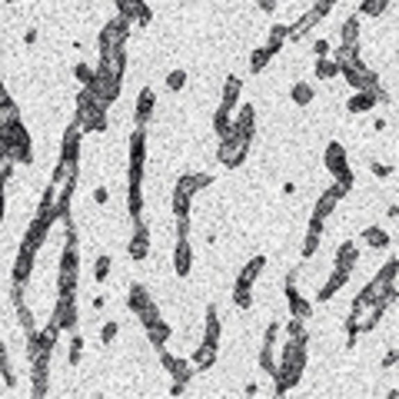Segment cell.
Returning <instances> with one entry per match:
<instances>
[{"label": "cell", "instance_id": "1", "mask_svg": "<svg viewBox=\"0 0 399 399\" xmlns=\"http://www.w3.org/2000/svg\"><path fill=\"white\" fill-rule=\"evenodd\" d=\"M307 356H309V336H286V346L277 359V369H273V393L277 396H286L293 386H300L303 380V369H307Z\"/></svg>", "mask_w": 399, "mask_h": 399}, {"label": "cell", "instance_id": "2", "mask_svg": "<svg viewBox=\"0 0 399 399\" xmlns=\"http://www.w3.org/2000/svg\"><path fill=\"white\" fill-rule=\"evenodd\" d=\"M143 170H147V127L130 133V167H127V213L143 220Z\"/></svg>", "mask_w": 399, "mask_h": 399}, {"label": "cell", "instance_id": "3", "mask_svg": "<svg viewBox=\"0 0 399 399\" xmlns=\"http://www.w3.org/2000/svg\"><path fill=\"white\" fill-rule=\"evenodd\" d=\"M74 120L83 127V133H104V130H107V104H104L90 87H80Z\"/></svg>", "mask_w": 399, "mask_h": 399}, {"label": "cell", "instance_id": "4", "mask_svg": "<svg viewBox=\"0 0 399 399\" xmlns=\"http://www.w3.org/2000/svg\"><path fill=\"white\" fill-rule=\"evenodd\" d=\"M206 186H213V173H180V180L173 186V216H190L193 197Z\"/></svg>", "mask_w": 399, "mask_h": 399}, {"label": "cell", "instance_id": "5", "mask_svg": "<svg viewBox=\"0 0 399 399\" xmlns=\"http://www.w3.org/2000/svg\"><path fill=\"white\" fill-rule=\"evenodd\" d=\"M0 147L7 150V156L14 160V163H33V143H31V133H27V127L24 120L10 123V127H0Z\"/></svg>", "mask_w": 399, "mask_h": 399}, {"label": "cell", "instance_id": "6", "mask_svg": "<svg viewBox=\"0 0 399 399\" xmlns=\"http://www.w3.org/2000/svg\"><path fill=\"white\" fill-rule=\"evenodd\" d=\"M263 270H266V256H253V260L240 270V277L233 283V303H236V309L246 313V309L253 307V283L263 277Z\"/></svg>", "mask_w": 399, "mask_h": 399}, {"label": "cell", "instance_id": "7", "mask_svg": "<svg viewBox=\"0 0 399 399\" xmlns=\"http://www.w3.org/2000/svg\"><path fill=\"white\" fill-rule=\"evenodd\" d=\"M323 167L333 173V184H343L346 190H353L356 177H353V167H350V156H346V147L333 140V143H326V154H323Z\"/></svg>", "mask_w": 399, "mask_h": 399}, {"label": "cell", "instance_id": "8", "mask_svg": "<svg viewBox=\"0 0 399 399\" xmlns=\"http://www.w3.org/2000/svg\"><path fill=\"white\" fill-rule=\"evenodd\" d=\"M77 279H80V246L63 243L60 270H57V296L77 293Z\"/></svg>", "mask_w": 399, "mask_h": 399}, {"label": "cell", "instance_id": "9", "mask_svg": "<svg viewBox=\"0 0 399 399\" xmlns=\"http://www.w3.org/2000/svg\"><path fill=\"white\" fill-rule=\"evenodd\" d=\"M127 307H130V313L140 320V326H150V323L160 320V307H156V300L150 296V290H147L143 283H130Z\"/></svg>", "mask_w": 399, "mask_h": 399}, {"label": "cell", "instance_id": "10", "mask_svg": "<svg viewBox=\"0 0 399 399\" xmlns=\"http://www.w3.org/2000/svg\"><path fill=\"white\" fill-rule=\"evenodd\" d=\"M250 147H253V140L250 137H236V133H227V137L220 140V147H216V160L223 163L227 170H236L246 163V156H250Z\"/></svg>", "mask_w": 399, "mask_h": 399}, {"label": "cell", "instance_id": "11", "mask_svg": "<svg viewBox=\"0 0 399 399\" xmlns=\"http://www.w3.org/2000/svg\"><path fill=\"white\" fill-rule=\"evenodd\" d=\"M296 279H300V270L293 266L290 273H286V279H283V293H286V307H290V316L293 320H313V303H309L307 296L300 293V286H296Z\"/></svg>", "mask_w": 399, "mask_h": 399}, {"label": "cell", "instance_id": "12", "mask_svg": "<svg viewBox=\"0 0 399 399\" xmlns=\"http://www.w3.org/2000/svg\"><path fill=\"white\" fill-rule=\"evenodd\" d=\"M50 320L57 323L63 333H74V329H80L77 293H70V296H57V303H54V313H50Z\"/></svg>", "mask_w": 399, "mask_h": 399}, {"label": "cell", "instance_id": "13", "mask_svg": "<svg viewBox=\"0 0 399 399\" xmlns=\"http://www.w3.org/2000/svg\"><path fill=\"white\" fill-rule=\"evenodd\" d=\"M339 77H346V83H350L353 90H376V87H380V74H376L373 67H366L363 60L343 67V70H339Z\"/></svg>", "mask_w": 399, "mask_h": 399}, {"label": "cell", "instance_id": "14", "mask_svg": "<svg viewBox=\"0 0 399 399\" xmlns=\"http://www.w3.org/2000/svg\"><path fill=\"white\" fill-rule=\"evenodd\" d=\"M80 140H83V127L74 120L70 127H67V130H63L60 160H57V163H67V167H77V170H80Z\"/></svg>", "mask_w": 399, "mask_h": 399}, {"label": "cell", "instance_id": "15", "mask_svg": "<svg viewBox=\"0 0 399 399\" xmlns=\"http://www.w3.org/2000/svg\"><path fill=\"white\" fill-rule=\"evenodd\" d=\"M33 263H37V250L20 240V250H17V260H14V270H10V283H14V286H27V283H31Z\"/></svg>", "mask_w": 399, "mask_h": 399}, {"label": "cell", "instance_id": "16", "mask_svg": "<svg viewBox=\"0 0 399 399\" xmlns=\"http://www.w3.org/2000/svg\"><path fill=\"white\" fill-rule=\"evenodd\" d=\"M130 31H133V27H130L123 17H110L107 24L100 27V37H97V40H100V50H104V47H127Z\"/></svg>", "mask_w": 399, "mask_h": 399}, {"label": "cell", "instance_id": "17", "mask_svg": "<svg viewBox=\"0 0 399 399\" xmlns=\"http://www.w3.org/2000/svg\"><path fill=\"white\" fill-rule=\"evenodd\" d=\"M350 190L343 184H333V186H326L320 197H316V206H313V216H320V220H329V216L336 213V206H339V200L346 197Z\"/></svg>", "mask_w": 399, "mask_h": 399}, {"label": "cell", "instance_id": "18", "mask_svg": "<svg viewBox=\"0 0 399 399\" xmlns=\"http://www.w3.org/2000/svg\"><path fill=\"white\" fill-rule=\"evenodd\" d=\"M130 260H147L150 256V227L143 220H133V233H130V243H127Z\"/></svg>", "mask_w": 399, "mask_h": 399}, {"label": "cell", "instance_id": "19", "mask_svg": "<svg viewBox=\"0 0 399 399\" xmlns=\"http://www.w3.org/2000/svg\"><path fill=\"white\" fill-rule=\"evenodd\" d=\"M190 270H193V243H190V236H177V246H173V273L180 279H186Z\"/></svg>", "mask_w": 399, "mask_h": 399}, {"label": "cell", "instance_id": "20", "mask_svg": "<svg viewBox=\"0 0 399 399\" xmlns=\"http://www.w3.org/2000/svg\"><path fill=\"white\" fill-rule=\"evenodd\" d=\"M220 333H223V326H220V309H216V303H206V313H203V339H200V346L216 350V346H220Z\"/></svg>", "mask_w": 399, "mask_h": 399}, {"label": "cell", "instance_id": "21", "mask_svg": "<svg viewBox=\"0 0 399 399\" xmlns=\"http://www.w3.org/2000/svg\"><path fill=\"white\" fill-rule=\"evenodd\" d=\"M230 133H236V137H250V140H253V133H256V110L250 107V104H243L240 110H233Z\"/></svg>", "mask_w": 399, "mask_h": 399}, {"label": "cell", "instance_id": "22", "mask_svg": "<svg viewBox=\"0 0 399 399\" xmlns=\"http://www.w3.org/2000/svg\"><path fill=\"white\" fill-rule=\"evenodd\" d=\"M323 230H326V220H320V216H309L307 236H303V246H300L303 260H313V256H316V250H320V243H323Z\"/></svg>", "mask_w": 399, "mask_h": 399}, {"label": "cell", "instance_id": "23", "mask_svg": "<svg viewBox=\"0 0 399 399\" xmlns=\"http://www.w3.org/2000/svg\"><path fill=\"white\" fill-rule=\"evenodd\" d=\"M154 110H156L154 87H143L137 97V107H133V127H147V123L154 120Z\"/></svg>", "mask_w": 399, "mask_h": 399}, {"label": "cell", "instance_id": "24", "mask_svg": "<svg viewBox=\"0 0 399 399\" xmlns=\"http://www.w3.org/2000/svg\"><path fill=\"white\" fill-rule=\"evenodd\" d=\"M50 227H54V220L33 213V220L27 223V233H24V243L33 246V250H40V246L47 243V236H50Z\"/></svg>", "mask_w": 399, "mask_h": 399}, {"label": "cell", "instance_id": "25", "mask_svg": "<svg viewBox=\"0 0 399 399\" xmlns=\"http://www.w3.org/2000/svg\"><path fill=\"white\" fill-rule=\"evenodd\" d=\"M350 277H353L350 270H336V266H333V273H329V277H326V283L320 286V293H316V300H320V303H326V300H333V296H336V293L343 290L346 283H350Z\"/></svg>", "mask_w": 399, "mask_h": 399}, {"label": "cell", "instance_id": "26", "mask_svg": "<svg viewBox=\"0 0 399 399\" xmlns=\"http://www.w3.org/2000/svg\"><path fill=\"white\" fill-rule=\"evenodd\" d=\"M356 263H359V246H356V240H343V243L336 246V260H333V266L353 273Z\"/></svg>", "mask_w": 399, "mask_h": 399}, {"label": "cell", "instance_id": "27", "mask_svg": "<svg viewBox=\"0 0 399 399\" xmlns=\"http://www.w3.org/2000/svg\"><path fill=\"white\" fill-rule=\"evenodd\" d=\"M240 93H243V80L236 77V74H230V77L223 80V93H220V107L236 110V104H240Z\"/></svg>", "mask_w": 399, "mask_h": 399}, {"label": "cell", "instance_id": "28", "mask_svg": "<svg viewBox=\"0 0 399 399\" xmlns=\"http://www.w3.org/2000/svg\"><path fill=\"white\" fill-rule=\"evenodd\" d=\"M167 373L173 376V383H177V386H186L190 380H193V373H197V369H193V363H190V359H184V356H173V359H170V366H167Z\"/></svg>", "mask_w": 399, "mask_h": 399}, {"label": "cell", "instance_id": "29", "mask_svg": "<svg viewBox=\"0 0 399 399\" xmlns=\"http://www.w3.org/2000/svg\"><path fill=\"white\" fill-rule=\"evenodd\" d=\"M376 104H380V100H376V90H356L353 97L346 100V110H350V113H369Z\"/></svg>", "mask_w": 399, "mask_h": 399}, {"label": "cell", "instance_id": "30", "mask_svg": "<svg viewBox=\"0 0 399 399\" xmlns=\"http://www.w3.org/2000/svg\"><path fill=\"white\" fill-rule=\"evenodd\" d=\"M143 329H147V339H150V346H154V350L167 346V343H170V333H173L167 320H156V323H150V326H143Z\"/></svg>", "mask_w": 399, "mask_h": 399}, {"label": "cell", "instance_id": "31", "mask_svg": "<svg viewBox=\"0 0 399 399\" xmlns=\"http://www.w3.org/2000/svg\"><path fill=\"white\" fill-rule=\"evenodd\" d=\"M339 44L343 47H359V17H346L339 24Z\"/></svg>", "mask_w": 399, "mask_h": 399}, {"label": "cell", "instance_id": "32", "mask_svg": "<svg viewBox=\"0 0 399 399\" xmlns=\"http://www.w3.org/2000/svg\"><path fill=\"white\" fill-rule=\"evenodd\" d=\"M359 240L366 246H373V250H386V246L393 243V236H389L383 227H366V230L359 233Z\"/></svg>", "mask_w": 399, "mask_h": 399}, {"label": "cell", "instance_id": "33", "mask_svg": "<svg viewBox=\"0 0 399 399\" xmlns=\"http://www.w3.org/2000/svg\"><path fill=\"white\" fill-rule=\"evenodd\" d=\"M313 27H316V20H313V17H309V10H307V14L300 17L296 24H286V40L300 44V40H303V37H307V33L313 31Z\"/></svg>", "mask_w": 399, "mask_h": 399}, {"label": "cell", "instance_id": "34", "mask_svg": "<svg viewBox=\"0 0 399 399\" xmlns=\"http://www.w3.org/2000/svg\"><path fill=\"white\" fill-rule=\"evenodd\" d=\"M290 97L296 107H309V104L316 100V90H313V83H307V80H296L290 87Z\"/></svg>", "mask_w": 399, "mask_h": 399}, {"label": "cell", "instance_id": "35", "mask_svg": "<svg viewBox=\"0 0 399 399\" xmlns=\"http://www.w3.org/2000/svg\"><path fill=\"white\" fill-rule=\"evenodd\" d=\"M273 57H277V50H273V47H256V50H253V54H250V74H263V70H266V63L273 60Z\"/></svg>", "mask_w": 399, "mask_h": 399}, {"label": "cell", "instance_id": "36", "mask_svg": "<svg viewBox=\"0 0 399 399\" xmlns=\"http://www.w3.org/2000/svg\"><path fill=\"white\" fill-rule=\"evenodd\" d=\"M190 363H193V369H197V373H206V369H213V366H216V350H210V346H197Z\"/></svg>", "mask_w": 399, "mask_h": 399}, {"label": "cell", "instance_id": "37", "mask_svg": "<svg viewBox=\"0 0 399 399\" xmlns=\"http://www.w3.org/2000/svg\"><path fill=\"white\" fill-rule=\"evenodd\" d=\"M0 380L7 389H14L17 386V376H14V363H10V353H7V346H3V339H0Z\"/></svg>", "mask_w": 399, "mask_h": 399}, {"label": "cell", "instance_id": "38", "mask_svg": "<svg viewBox=\"0 0 399 399\" xmlns=\"http://www.w3.org/2000/svg\"><path fill=\"white\" fill-rule=\"evenodd\" d=\"M260 369L266 373V376H273V369H277V343H266L263 339V346H260Z\"/></svg>", "mask_w": 399, "mask_h": 399}, {"label": "cell", "instance_id": "39", "mask_svg": "<svg viewBox=\"0 0 399 399\" xmlns=\"http://www.w3.org/2000/svg\"><path fill=\"white\" fill-rule=\"evenodd\" d=\"M20 120V107L10 100V93L0 97V127H10V123Z\"/></svg>", "mask_w": 399, "mask_h": 399}, {"label": "cell", "instance_id": "40", "mask_svg": "<svg viewBox=\"0 0 399 399\" xmlns=\"http://www.w3.org/2000/svg\"><path fill=\"white\" fill-rule=\"evenodd\" d=\"M230 120H233V110L216 107V113H213V133H216V140H223L227 133H230Z\"/></svg>", "mask_w": 399, "mask_h": 399}, {"label": "cell", "instance_id": "41", "mask_svg": "<svg viewBox=\"0 0 399 399\" xmlns=\"http://www.w3.org/2000/svg\"><path fill=\"white\" fill-rule=\"evenodd\" d=\"M316 77L320 80H336L339 77V67H336V60L333 57H316Z\"/></svg>", "mask_w": 399, "mask_h": 399}, {"label": "cell", "instance_id": "42", "mask_svg": "<svg viewBox=\"0 0 399 399\" xmlns=\"http://www.w3.org/2000/svg\"><path fill=\"white\" fill-rule=\"evenodd\" d=\"M389 3H393V0H363L356 17H383L386 10H389Z\"/></svg>", "mask_w": 399, "mask_h": 399}, {"label": "cell", "instance_id": "43", "mask_svg": "<svg viewBox=\"0 0 399 399\" xmlns=\"http://www.w3.org/2000/svg\"><path fill=\"white\" fill-rule=\"evenodd\" d=\"M17 323H20V329H24V333H33V329H37V320H33V309L27 307V303H17Z\"/></svg>", "mask_w": 399, "mask_h": 399}, {"label": "cell", "instance_id": "44", "mask_svg": "<svg viewBox=\"0 0 399 399\" xmlns=\"http://www.w3.org/2000/svg\"><path fill=\"white\" fill-rule=\"evenodd\" d=\"M283 44H286V24H273L270 27V33H266V47H273V50H283Z\"/></svg>", "mask_w": 399, "mask_h": 399}, {"label": "cell", "instance_id": "45", "mask_svg": "<svg viewBox=\"0 0 399 399\" xmlns=\"http://www.w3.org/2000/svg\"><path fill=\"white\" fill-rule=\"evenodd\" d=\"M80 356H83V336H80V329H74V333H70V356H67V363L77 369Z\"/></svg>", "mask_w": 399, "mask_h": 399}, {"label": "cell", "instance_id": "46", "mask_svg": "<svg viewBox=\"0 0 399 399\" xmlns=\"http://www.w3.org/2000/svg\"><path fill=\"white\" fill-rule=\"evenodd\" d=\"M110 266H113V260H110L107 253H100V256H97V263H93V279H97V283H107Z\"/></svg>", "mask_w": 399, "mask_h": 399}, {"label": "cell", "instance_id": "47", "mask_svg": "<svg viewBox=\"0 0 399 399\" xmlns=\"http://www.w3.org/2000/svg\"><path fill=\"white\" fill-rule=\"evenodd\" d=\"M184 87H186V70H184V67L170 70V74H167V90L170 93H180Z\"/></svg>", "mask_w": 399, "mask_h": 399}, {"label": "cell", "instance_id": "48", "mask_svg": "<svg viewBox=\"0 0 399 399\" xmlns=\"http://www.w3.org/2000/svg\"><path fill=\"white\" fill-rule=\"evenodd\" d=\"M339 0H316V3H313V7H309V17H313V20H316V24H320L323 17H329V10H333V7H336Z\"/></svg>", "mask_w": 399, "mask_h": 399}, {"label": "cell", "instance_id": "49", "mask_svg": "<svg viewBox=\"0 0 399 399\" xmlns=\"http://www.w3.org/2000/svg\"><path fill=\"white\" fill-rule=\"evenodd\" d=\"M74 77H77L80 87H93V67H90V63L80 60L77 67H74Z\"/></svg>", "mask_w": 399, "mask_h": 399}, {"label": "cell", "instance_id": "50", "mask_svg": "<svg viewBox=\"0 0 399 399\" xmlns=\"http://www.w3.org/2000/svg\"><path fill=\"white\" fill-rule=\"evenodd\" d=\"M117 333H120V323H117V320H107L104 326H100V343H104V346H110V343L117 339Z\"/></svg>", "mask_w": 399, "mask_h": 399}, {"label": "cell", "instance_id": "51", "mask_svg": "<svg viewBox=\"0 0 399 399\" xmlns=\"http://www.w3.org/2000/svg\"><path fill=\"white\" fill-rule=\"evenodd\" d=\"M279 333H286V336H307V329H303V320H286L279 323Z\"/></svg>", "mask_w": 399, "mask_h": 399}, {"label": "cell", "instance_id": "52", "mask_svg": "<svg viewBox=\"0 0 399 399\" xmlns=\"http://www.w3.org/2000/svg\"><path fill=\"white\" fill-rule=\"evenodd\" d=\"M369 173L380 177V180H389V177H393V167H389V163H369Z\"/></svg>", "mask_w": 399, "mask_h": 399}, {"label": "cell", "instance_id": "53", "mask_svg": "<svg viewBox=\"0 0 399 399\" xmlns=\"http://www.w3.org/2000/svg\"><path fill=\"white\" fill-rule=\"evenodd\" d=\"M396 363H399V346H389L386 356H383V369H393Z\"/></svg>", "mask_w": 399, "mask_h": 399}, {"label": "cell", "instance_id": "54", "mask_svg": "<svg viewBox=\"0 0 399 399\" xmlns=\"http://www.w3.org/2000/svg\"><path fill=\"white\" fill-rule=\"evenodd\" d=\"M329 50H333V47H329V40H316V44H313V54H316V57H329Z\"/></svg>", "mask_w": 399, "mask_h": 399}, {"label": "cell", "instance_id": "55", "mask_svg": "<svg viewBox=\"0 0 399 399\" xmlns=\"http://www.w3.org/2000/svg\"><path fill=\"white\" fill-rule=\"evenodd\" d=\"M107 200H110V190H107V186H97V190H93V203H97V206H104Z\"/></svg>", "mask_w": 399, "mask_h": 399}, {"label": "cell", "instance_id": "56", "mask_svg": "<svg viewBox=\"0 0 399 399\" xmlns=\"http://www.w3.org/2000/svg\"><path fill=\"white\" fill-rule=\"evenodd\" d=\"M256 7H260L263 14H270V10H277V0H256Z\"/></svg>", "mask_w": 399, "mask_h": 399}, {"label": "cell", "instance_id": "57", "mask_svg": "<svg viewBox=\"0 0 399 399\" xmlns=\"http://www.w3.org/2000/svg\"><path fill=\"white\" fill-rule=\"evenodd\" d=\"M24 44H27V47H31V44H37V31H33V27H31V31H27V33H24Z\"/></svg>", "mask_w": 399, "mask_h": 399}, {"label": "cell", "instance_id": "58", "mask_svg": "<svg viewBox=\"0 0 399 399\" xmlns=\"http://www.w3.org/2000/svg\"><path fill=\"white\" fill-rule=\"evenodd\" d=\"M386 216H389V220H396V216H399V206H396V203H389V210H386Z\"/></svg>", "mask_w": 399, "mask_h": 399}, {"label": "cell", "instance_id": "59", "mask_svg": "<svg viewBox=\"0 0 399 399\" xmlns=\"http://www.w3.org/2000/svg\"><path fill=\"white\" fill-rule=\"evenodd\" d=\"M3 3H17V0H3Z\"/></svg>", "mask_w": 399, "mask_h": 399}]
</instances>
